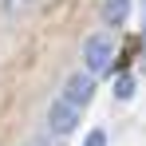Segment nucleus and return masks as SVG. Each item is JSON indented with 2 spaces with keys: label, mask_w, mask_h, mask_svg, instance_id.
Returning a JSON list of instances; mask_svg holds the SVG:
<instances>
[{
  "label": "nucleus",
  "mask_w": 146,
  "mask_h": 146,
  "mask_svg": "<svg viewBox=\"0 0 146 146\" xmlns=\"http://www.w3.org/2000/svg\"><path fill=\"white\" fill-rule=\"evenodd\" d=\"M111 59H115V44H111V36H107V32L87 36V44H83V63H87V71H91V75H103L107 67H111Z\"/></svg>",
  "instance_id": "f257e3e1"
},
{
  "label": "nucleus",
  "mask_w": 146,
  "mask_h": 146,
  "mask_svg": "<svg viewBox=\"0 0 146 146\" xmlns=\"http://www.w3.org/2000/svg\"><path fill=\"white\" fill-rule=\"evenodd\" d=\"M130 16V0H103V24L107 28H122Z\"/></svg>",
  "instance_id": "20e7f679"
},
{
  "label": "nucleus",
  "mask_w": 146,
  "mask_h": 146,
  "mask_svg": "<svg viewBox=\"0 0 146 146\" xmlns=\"http://www.w3.org/2000/svg\"><path fill=\"white\" fill-rule=\"evenodd\" d=\"M83 146H107V130H91V134L83 138Z\"/></svg>",
  "instance_id": "423d86ee"
},
{
  "label": "nucleus",
  "mask_w": 146,
  "mask_h": 146,
  "mask_svg": "<svg viewBox=\"0 0 146 146\" xmlns=\"http://www.w3.org/2000/svg\"><path fill=\"white\" fill-rule=\"evenodd\" d=\"M95 91H99V87H95V75H91V71H75L71 79L63 83V99H67L71 107H79V111L95 99Z\"/></svg>",
  "instance_id": "7ed1b4c3"
},
{
  "label": "nucleus",
  "mask_w": 146,
  "mask_h": 146,
  "mask_svg": "<svg viewBox=\"0 0 146 146\" xmlns=\"http://www.w3.org/2000/svg\"><path fill=\"white\" fill-rule=\"evenodd\" d=\"M115 99H119V103L134 99V75H119V79H115Z\"/></svg>",
  "instance_id": "39448f33"
},
{
  "label": "nucleus",
  "mask_w": 146,
  "mask_h": 146,
  "mask_svg": "<svg viewBox=\"0 0 146 146\" xmlns=\"http://www.w3.org/2000/svg\"><path fill=\"white\" fill-rule=\"evenodd\" d=\"M75 126H79V107H71L67 99H55L48 107V130L63 138V134H71Z\"/></svg>",
  "instance_id": "f03ea898"
},
{
  "label": "nucleus",
  "mask_w": 146,
  "mask_h": 146,
  "mask_svg": "<svg viewBox=\"0 0 146 146\" xmlns=\"http://www.w3.org/2000/svg\"><path fill=\"white\" fill-rule=\"evenodd\" d=\"M142 28H146V0H142Z\"/></svg>",
  "instance_id": "0eeeda50"
}]
</instances>
